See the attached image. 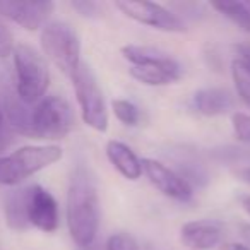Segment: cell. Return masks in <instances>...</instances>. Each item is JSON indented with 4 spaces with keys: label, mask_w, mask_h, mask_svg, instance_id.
Wrapping results in <instances>:
<instances>
[{
    "label": "cell",
    "mask_w": 250,
    "mask_h": 250,
    "mask_svg": "<svg viewBox=\"0 0 250 250\" xmlns=\"http://www.w3.org/2000/svg\"><path fill=\"white\" fill-rule=\"evenodd\" d=\"M245 5H247V9L250 11V0H245Z\"/></svg>",
    "instance_id": "4dcf8cb0"
},
{
    "label": "cell",
    "mask_w": 250,
    "mask_h": 250,
    "mask_svg": "<svg viewBox=\"0 0 250 250\" xmlns=\"http://www.w3.org/2000/svg\"><path fill=\"white\" fill-rule=\"evenodd\" d=\"M16 70V94L24 104H36L50 86L46 59L28 43H18L12 52Z\"/></svg>",
    "instance_id": "7a4b0ae2"
},
{
    "label": "cell",
    "mask_w": 250,
    "mask_h": 250,
    "mask_svg": "<svg viewBox=\"0 0 250 250\" xmlns=\"http://www.w3.org/2000/svg\"><path fill=\"white\" fill-rule=\"evenodd\" d=\"M26 219L29 226H35L43 233H53L59 228L60 214L55 197L42 185L24 188Z\"/></svg>",
    "instance_id": "ba28073f"
},
{
    "label": "cell",
    "mask_w": 250,
    "mask_h": 250,
    "mask_svg": "<svg viewBox=\"0 0 250 250\" xmlns=\"http://www.w3.org/2000/svg\"><path fill=\"white\" fill-rule=\"evenodd\" d=\"M223 240V225L216 219L188 221L180 229V242L188 250H214Z\"/></svg>",
    "instance_id": "8fae6325"
},
{
    "label": "cell",
    "mask_w": 250,
    "mask_h": 250,
    "mask_svg": "<svg viewBox=\"0 0 250 250\" xmlns=\"http://www.w3.org/2000/svg\"><path fill=\"white\" fill-rule=\"evenodd\" d=\"M240 204H242L243 211L250 216V195H242V197H240Z\"/></svg>",
    "instance_id": "4316f807"
},
{
    "label": "cell",
    "mask_w": 250,
    "mask_h": 250,
    "mask_svg": "<svg viewBox=\"0 0 250 250\" xmlns=\"http://www.w3.org/2000/svg\"><path fill=\"white\" fill-rule=\"evenodd\" d=\"M240 235L250 245V225H240Z\"/></svg>",
    "instance_id": "484cf974"
},
{
    "label": "cell",
    "mask_w": 250,
    "mask_h": 250,
    "mask_svg": "<svg viewBox=\"0 0 250 250\" xmlns=\"http://www.w3.org/2000/svg\"><path fill=\"white\" fill-rule=\"evenodd\" d=\"M12 143V130L9 129L7 120H5L4 106H2V100H0V153Z\"/></svg>",
    "instance_id": "603a6c76"
},
{
    "label": "cell",
    "mask_w": 250,
    "mask_h": 250,
    "mask_svg": "<svg viewBox=\"0 0 250 250\" xmlns=\"http://www.w3.org/2000/svg\"><path fill=\"white\" fill-rule=\"evenodd\" d=\"M76 115L70 103L62 96H45L31 110L33 139H63L72 132Z\"/></svg>",
    "instance_id": "5b68a950"
},
{
    "label": "cell",
    "mask_w": 250,
    "mask_h": 250,
    "mask_svg": "<svg viewBox=\"0 0 250 250\" xmlns=\"http://www.w3.org/2000/svg\"><path fill=\"white\" fill-rule=\"evenodd\" d=\"M146 250H160V249H154V247H147Z\"/></svg>",
    "instance_id": "1f68e13d"
},
{
    "label": "cell",
    "mask_w": 250,
    "mask_h": 250,
    "mask_svg": "<svg viewBox=\"0 0 250 250\" xmlns=\"http://www.w3.org/2000/svg\"><path fill=\"white\" fill-rule=\"evenodd\" d=\"M67 226L79 249L94 243L100 228V197L93 175L84 167L74 170L67 190Z\"/></svg>",
    "instance_id": "6da1fadb"
},
{
    "label": "cell",
    "mask_w": 250,
    "mask_h": 250,
    "mask_svg": "<svg viewBox=\"0 0 250 250\" xmlns=\"http://www.w3.org/2000/svg\"><path fill=\"white\" fill-rule=\"evenodd\" d=\"M233 104H235L233 96L221 87H206L194 94V108L206 117L226 113L228 110H231Z\"/></svg>",
    "instance_id": "4fadbf2b"
},
{
    "label": "cell",
    "mask_w": 250,
    "mask_h": 250,
    "mask_svg": "<svg viewBox=\"0 0 250 250\" xmlns=\"http://www.w3.org/2000/svg\"><path fill=\"white\" fill-rule=\"evenodd\" d=\"M81 250H100V249H98V245H94V243H91V245L84 247V249H81Z\"/></svg>",
    "instance_id": "f546056e"
},
{
    "label": "cell",
    "mask_w": 250,
    "mask_h": 250,
    "mask_svg": "<svg viewBox=\"0 0 250 250\" xmlns=\"http://www.w3.org/2000/svg\"><path fill=\"white\" fill-rule=\"evenodd\" d=\"M55 5L52 2H18V0H0V16L16 22L28 31H36L48 24Z\"/></svg>",
    "instance_id": "30bf717a"
},
{
    "label": "cell",
    "mask_w": 250,
    "mask_h": 250,
    "mask_svg": "<svg viewBox=\"0 0 250 250\" xmlns=\"http://www.w3.org/2000/svg\"><path fill=\"white\" fill-rule=\"evenodd\" d=\"M5 219H7L9 228L16 231H24L29 228L28 219H26V202H24V188L11 190L5 195L4 202Z\"/></svg>",
    "instance_id": "2e32d148"
},
{
    "label": "cell",
    "mask_w": 250,
    "mask_h": 250,
    "mask_svg": "<svg viewBox=\"0 0 250 250\" xmlns=\"http://www.w3.org/2000/svg\"><path fill=\"white\" fill-rule=\"evenodd\" d=\"M106 158L117 171L127 180H139L143 175V161L127 144L120 141H108L106 143Z\"/></svg>",
    "instance_id": "7c38bea8"
},
{
    "label": "cell",
    "mask_w": 250,
    "mask_h": 250,
    "mask_svg": "<svg viewBox=\"0 0 250 250\" xmlns=\"http://www.w3.org/2000/svg\"><path fill=\"white\" fill-rule=\"evenodd\" d=\"M235 50H236V60L250 74V45L249 43H242V45H236Z\"/></svg>",
    "instance_id": "d4e9b609"
},
{
    "label": "cell",
    "mask_w": 250,
    "mask_h": 250,
    "mask_svg": "<svg viewBox=\"0 0 250 250\" xmlns=\"http://www.w3.org/2000/svg\"><path fill=\"white\" fill-rule=\"evenodd\" d=\"M130 76L146 86H168L182 77V67L177 60L167 65H132Z\"/></svg>",
    "instance_id": "5bb4252c"
},
{
    "label": "cell",
    "mask_w": 250,
    "mask_h": 250,
    "mask_svg": "<svg viewBox=\"0 0 250 250\" xmlns=\"http://www.w3.org/2000/svg\"><path fill=\"white\" fill-rule=\"evenodd\" d=\"M212 9L228 18L233 24H236L240 29L245 33H250V11L247 9L245 2L240 0H219V2H212Z\"/></svg>",
    "instance_id": "e0dca14e"
},
{
    "label": "cell",
    "mask_w": 250,
    "mask_h": 250,
    "mask_svg": "<svg viewBox=\"0 0 250 250\" xmlns=\"http://www.w3.org/2000/svg\"><path fill=\"white\" fill-rule=\"evenodd\" d=\"M223 250H250V249H247L245 245H240V243H228V245H225Z\"/></svg>",
    "instance_id": "f1b7e54d"
},
{
    "label": "cell",
    "mask_w": 250,
    "mask_h": 250,
    "mask_svg": "<svg viewBox=\"0 0 250 250\" xmlns=\"http://www.w3.org/2000/svg\"><path fill=\"white\" fill-rule=\"evenodd\" d=\"M43 55L65 76H72L81 65V42L74 28L67 22L52 21L40 35Z\"/></svg>",
    "instance_id": "277c9868"
},
{
    "label": "cell",
    "mask_w": 250,
    "mask_h": 250,
    "mask_svg": "<svg viewBox=\"0 0 250 250\" xmlns=\"http://www.w3.org/2000/svg\"><path fill=\"white\" fill-rule=\"evenodd\" d=\"M72 9H76L81 16L84 18H94L100 14V5L96 2H89V0H81V2H72Z\"/></svg>",
    "instance_id": "cb8c5ba5"
},
{
    "label": "cell",
    "mask_w": 250,
    "mask_h": 250,
    "mask_svg": "<svg viewBox=\"0 0 250 250\" xmlns=\"http://www.w3.org/2000/svg\"><path fill=\"white\" fill-rule=\"evenodd\" d=\"M231 76L235 87L238 91V96L242 98V101L250 108V74L245 70V67L238 62V60H233L231 63Z\"/></svg>",
    "instance_id": "d6986e66"
},
{
    "label": "cell",
    "mask_w": 250,
    "mask_h": 250,
    "mask_svg": "<svg viewBox=\"0 0 250 250\" xmlns=\"http://www.w3.org/2000/svg\"><path fill=\"white\" fill-rule=\"evenodd\" d=\"M118 9L127 18L141 22L144 26H151L154 29L167 33H184L185 24L175 12L154 2H137V0H120L117 2Z\"/></svg>",
    "instance_id": "52a82bcc"
},
{
    "label": "cell",
    "mask_w": 250,
    "mask_h": 250,
    "mask_svg": "<svg viewBox=\"0 0 250 250\" xmlns=\"http://www.w3.org/2000/svg\"><path fill=\"white\" fill-rule=\"evenodd\" d=\"M63 156V151L57 144L43 146H22L11 154L0 156V185L22 184L38 171L55 165Z\"/></svg>",
    "instance_id": "3957f363"
},
{
    "label": "cell",
    "mask_w": 250,
    "mask_h": 250,
    "mask_svg": "<svg viewBox=\"0 0 250 250\" xmlns=\"http://www.w3.org/2000/svg\"><path fill=\"white\" fill-rule=\"evenodd\" d=\"M141 161H143V173L161 194L180 202L190 201L194 195L192 185L184 177H180V173L151 158H144Z\"/></svg>",
    "instance_id": "9c48e42d"
},
{
    "label": "cell",
    "mask_w": 250,
    "mask_h": 250,
    "mask_svg": "<svg viewBox=\"0 0 250 250\" xmlns=\"http://www.w3.org/2000/svg\"><path fill=\"white\" fill-rule=\"evenodd\" d=\"M231 124L236 139L242 141V143H250V115L236 111L231 117Z\"/></svg>",
    "instance_id": "44dd1931"
},
{
    "label": "cell",
    "mask_w": 250,
    "mask_h": 250,
    "mask_svg": "<svg viewBox=\"0 0 250 250\" xmlns=\"http://www.w3.org/2000/svg\"><path fill=\"white\" fill-rule=\"evenodd\" d=\"M111 108H113L115 117H117L124 125H129V127L139 125L141 111L134 103H130V101H127V100H113Z\"/></svg>",
    "instance_id": "ac0fdd59"
},
{
    "label": "cell",
    "mask_w": 250,
    "mask_h": 250,
    "mask_svg": "<svg viewBox=\"0 0 250 250\" xmlns=\"http://www.w3.org/2000/svg\"><path fill=\"white\" fill-rule=\"evenodd\" d=\"M106 250H141L139 243L129 233H113L106 240Z\"/></svg>",
    "instance_id": "ffe728a7"
},
{
    "label": "cell",
    "mask_w": 250,
    "mask_h": 250,
    "mask_svg": "<svg viewBox=\"0 0 250 250\" xmlns=\"http://www.w3.org/2000/svg\"><path fill=\"white\" fill-rule=\"evenodd\" d=\"M16 48L14 43V35L11 33V29L0 21V59H7L12 55Z\"/></svg>",
    "instance_id": "7402d4cb"
},
{
    "label": "cell",
    "mask_w": 250,
    "mask_h": 250,
    "mask_svg": "<svg viewBox=\"0 0 250 250\" xmlns=\"http://www.w3.org/2000/svg\"><path fill=\"white\" fill-rule=\"evenodd\" d=\"M240 178H242L243 182H247V184L250 185V167H245V168H242L240 170Z\"/></svg>",
    "instance_id": "83f0119b"
},
{
    "label": "cell",
    "mask_w": 250,
    "mask_h": 250,
    "mask_svg": "<svg viewBox=\"0 0 250 250\" xmlns=\"http://www.w3.org/2000/svg\"><path fill=\"white\" fill-rule=\"evenodd\" d=\"M122 55L125 60H129L132 65H167L175 62L168 53L161 52L153 46H141V45H127L122 46Z\"/></svg>",
    "instance_id": "9a60e30c"
},
{
    "label": "cell",
    "mask_w": 250,
    "mask_h": 250,
    "mask_svg": "<svg viewBox=\"0 0 250 250\" xmlns=\"http://www.w3.org/2000/svg\"><path fill=\"white\" fill-rule=\"evenodd\" d=\"M76 100L81 108V117L84 124L89 125L96 132H106L108 129V110L104 103L103 91L96 81V76L87 63L81 62L76 72L70 76Z\"/></svg>",
    "instance_id": "8992f818"
}]
</instances>
